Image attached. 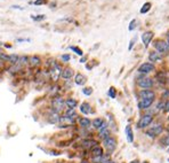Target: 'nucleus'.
I'll use <instances>...</instances> for the list:
<instances>
[{
    "instance_id": "obj_12",
    "label": "nucleus",
    "mask_w": 169,
    "mask_h": 163,
    "mask_svg": "<svg viewBox=\"0 0 169 163\" xmlns=\"http://www.w3.org/2000/svg\"><path fill=\"white\" fill-rule=\"evenodd\" d=\"M77 124L82 130H88L92 126V120L88 117H78L77 118Z\"/></svg>"
},
{
    "instance_id": "obj_19",
    "label": "nucleus",
    "mask_w": 169,
    "mask_h": 163,
    "mask_svg": "<svg viewBox=\"0 0 169 163\" xmlns=\"http://www.w3.org/2000/svg\"><path fill=\"white\" fill-rule=\"evenodd\" d=\"M105 122V120L104 118H102V117H95L94 120L92 121V126L95 129V130H99L101 129V126L103 125V123Z\"/></svg>"
},
{
    "instance_id": "obj_24",
    "label": "nucleus",
    "mask_w": 169,
    "mask_h": 163,
    "mask_svg": "<svg viewBox=\"0 0 169 163\" xmlns=\"http://www.w3.org/2000/svg\"><path fill=\"white\" fill-rule=\"evenodd\" d=\"M111 136V130H110V126H109L108 129H104L102 131H98V138L101 139V140H104V139H106L108 137Z\"/></svg>"
},
{
    "instance_id": "obj_14",
    "label": "nucleus",
    "mask_w": 169,
    "mask_h": 163,
    "mask_svg": "<svg viewBox=\"0 0 169 163\" xmlns=\"http://www.w3.org/2000/svg\"><path fill=\"white\" fill-rule=\"evenodd\" d=\"M79 110H80V113H81L82 115H85V116L89 115V114H92V105H90L89 102H87V101H85V102L80 104V106H79Z\"/></svg>"
},
{
    "instance_id": "obj_28",
    "label": "nucleus",
    "mask_w": 169,
    "mask_h": 163,
    "mask_svg": "<svg viewBox=\"0 0 169 163\" xmlns=\"http://www.w3.org/2000/svg\"><path fill=\"white\" fill-rule=\"evenodd\" d=\"M70 49H71V51H73V52L76 53L77 55H79V56H82V55H83L82 49H81V48H79L78 46H70Z\"/></svg>"
},
{
    "instance_id": "obj_15",
    "label": "nucleus",
    "mask_w": 169,
    "mask_h": 163,
    "mask_svg": "<svg viewBox=\"0 0 169 163\" xmlns=\"http://www.w3.org/2000/svg\"><path fill=\"white\" fill-rule=\"evenodd\" d=\"M89 152H90V156L92 158H98V156H102L103 154H104V148L102 146H99V145H96Z\"/></svg>"
},
{
    "instance_id": "obj_43",
    "label": "nucleus",
    "mask_w": 169,
    "mask_h": 163,
    "mask_svg": "<svg viewBox=\"0 0 169 163\" xmlns=\"http://www.w3.org/2000/svg\"><path fill=\"white\" fill-rule=\"evenodd\" d=\"M164 102H160L159 105H158V109H164Z\"/></svg>"
},
{
    "instance_id": "obj_31",
    "label": "nucleus",
    "mask_w": 169,
    "mask_h": 163,
    "mask_svg": "<svg viewBox=\"0 0 169 163\" xmlns=\"http://www.w3.org/2000/svg\"><path fill=\"white\" fill-rule=\"evenodd\" d=\"M109 97L111 98V99H114L115 97H117V91H115V89L114 87H110V90H109L108 92Z\"/></svg>"
},
{
    "instance_id": "obj_4",
    "label": "nucleus",
    "mask_w": 169,
    "mask_h": 163,
    "mask_svg": "<svg viewBox=\"0 0 169 163\" xmlns=\"http://www.w3.org/2000/svg\"><path fill=\"white\" fill-rule=\"evenodd\" d=\"M152 122H153V115L152 114H144V115L141 116L136 126L138 129H146L148 126L151 125Z\"/></svg>"
},
{
    "instance_id": "obj_6",
    "label": "nucleus",
    "mask_w": 169,
    "mask_h": 163,
    "mask_svg": "<svg viewBox=\"0 0 169 163\" xmlns=\"http://www.w3.org/2000/svg\"><path fill=\"white\" fill-rule=\"evenodd\" d=\"M164 126L161 125V124H157V125L154 126H151L149 130H146L145 131V134L150 138H157L159 137L160 134H162V132H164Z\"/></svg>"
},
{
    "instance_id": "obj_51",
    "label": "nucleus",
    "mask_w": 169,
    "mask_h": 163,
    "mask_svg": "<svg viewBox=\"0 0 169 163\" xmlns=\"http://www.w3.org/2000/svg\"><path fill=\"white\" fill-rule=\"evenodd\" d=\"M168 121H169V116H168Z\"/></svg>"
},
{
    "instance_id": "obj_18",
    "label": "nucleus",
    "mask_w": 169,
    "mask_h": 163,
    "mask_svg": "<svg viewBox=\"0 0 169 163\" xmlns=\"http://www.w3.org/2000/svg\"><path fill=\"white\" fill-rule=\"evenodd\" d=\"M152 38H153V32L152 31H146L142 35V42H143L145 47H149V45H150V42H151V40H152Z\"/></svg>"
},
{
    "instance_id": "obj_33",
    "label": "nucleus",
    "mask_w": 169,
    "mask_h": 163,
    "mask_svg": "<svg viewBox=\"0 0 169 163\" xmlns=\"http://www.w3.org/2000/svg\"><path fill=\"white\" fill-rule=\"evenodd\" d=\"M0 61L7 62V61H8V54L5 52H0Z\"/></svg>"
},
{
    "instance_id": "obj_16",
    "label": "nucleus",
    "mask_w": 169,
    "mask_h": 163,
    "mask_svg": "<svg viewBox=\"0 0 169 163\" xmlns=\"http://www.w3.org/2000/svg\"><path fill=\"white\" fill-rule=\"evenodd\" d=\"M139 97H141V99H152V100H154L155 93L152 90H143V91L139 92Z\"/></svg>"
},
{
    "instance_id": "obj_30",
    "label": "nucleus",
    "mask_w": 169,
    "mask_h": 163,
    "mask_svg": "<svg viewBox=\"0 0 169 163\" xmlns=\"http://www.w3.org/2000/svg\"><path fill=\"white\" fill-rule=\"evenodd\" d=\"M31 17H32V20H33V21H37V22L46 20V15H44V14H41V15H37V16L36 15H32Z\"/></svg>"
},
{
    "instance_id": "obj_3",
    "label": "nucleus",
    "mask_w": 169,
    "mask_h": 163,
    "mask_svg": "<svg viewBox=\"0 0 169 163\" xmlns=\"http://www.w3.org/2000/svg\"><path fill=\"white\" fill-rule=\"evenodd\" d=\"M102 145H103L102 147L106 151L108 154H112V153L117 149V145H118V142H117L115 137H113L112 134H111V136L108 137L106 139L102 140Z\"/></svg>"
},
{
    "instance_id": "obj_8",
    "label": "nucleus",
    "mask_w": 169,
    "mask_h": 163,
    "mask_svg": "<svg viewBox=\"0 0 169 163\" xmlns=\"http://www.w3.org/2000/svg\"><path fill=\"white\" fill-rule=\"evenodd\" d=\"M153 47L160 54H166V53L169 52V45L164 40H155L153 42Z\"/></svg>"
},
{
    "instance_id": "obj_42",
    "label": "nucleus",
    "mask_w": 169,
    "mask_h": 163,
    "mask_svg": "<svg viewBox=\"0 0 169 163\" xmlns=\"http://www.w3.org/2000/svg\"><path fill=\"white\" fill-rule=\"evenodd\" d=\"M6 66H5V62H2V61H0V71L1 70H5Z\"/></svg>"
},
{
    "instance_id": "obj_27",
    "label": "nucleus",
    "mask_w": 169,
    "mask_h": 163,
    "mask_svg": "<svg viewBox=\"0 0 169 163\" xmlns=\"http://www.w3.org/2000/svg\"><path fill=\"white\" fill-rule=\"evenodd\" d=\"M63 114L69 116V117H74V118H78V117H79L77 114V111H76V109H71V108H67Z\"/></svg>"
},
{
    "instance_id": "obj_7",
    "label": "nucleus",
    "mask_w": 169,
    "mask_h": 163,
    "mask_svg": "<svg viewBox=\"0 0 169 163\" xmlns=\"http://www.w3.org/2000/svg\"><path fill=\"white\" fill-rule=\"evenodd\" d=\"M136 83H137V85H138L141 89H144V90H149L153 86V80L151 78H149V77H146V76H142V77L137 78Z\"/></svg>"
},
{
    "instance_id": "obj_35",
    "label": "nucleus",
    "mask_w": 169,
    "mask_h": 163,
    "mask_svg": "<svg viewBox=\"0 0 169 163\" xmlns=\"http://www.w3.org/2000/svg\"><path fill=\"white\" fill-rule=\"evenodd\" d=\"M47 2H48V0H36L33 4L36 6H41V5H46Z\"/></svg>"
},
{
    "instance_id": "obj_50",
    "label": "nucleus",
    "mask_w": 169,
    "mask_h": 163,
    "mask_svg": "<svg viewBox=\"0 0 169 163\" xmlns=\"http://www.w3.org/2000/svg\"><path fill=\"white\" fill-rule=\"evenodd\" d=\"M142 163H149V162H148V161H144V162H142Z\"/></svg>"
},
{
    "instance_id": "obj_49",
    "label": "nucleus",
    "mask_w": 169,
    "mask_h": 163,
    "mask_svg": "<svg viewBox=\"0 0 169 163\" xmlns=\"http://www.w3.org/2000/svg\"><path fill=\"white\" fill-rule=\"evenodd\" d=\"M2 45H4V42H0V46H2Z\"/></svg>"
},
{
    "instance_id": "obj_17",
    "label": "nucleus",
    "mask_w": 169,
    "mask_h": 163,
    "mask_svg": "<svg viewBox=\"0 0 169 163\" xmlns=\"http://www.w3.org/2000/svg\"><path fill=\"white\" fill-rule=\"evenodd\" d=\"M153 101L152 99H141V100L138 101V108L141 109V110H144V109H148V108H150L151 106H152V104H153Z\"/></svg>"
},
{
    "instance_id": "obj_32",
    "label": "nucleus",
    "mask_w": 169,
    "mask_h": 163,
    "mask_svg": "<svg viewBox=\"0 0 169 163\" xmlns=\"http://www.w3.org/2000/svg\"><path fill=\"white\" fill-rule=\"evenodd\" d=\"M82 93L85 95H87V97H89V95L93 94V89L92 87H83L82 89Z\"/></svg>"
},
{
    "instance_id": "obj_39",
    "label": "nucleus",
    "mask_w": 169,
    "mask_h": 163,
    "mask_svg": "<svg viewBox=\"0 0 169 163\" xmlns=\"http://www.w3.org/2000/svg\"><path fill=\"white\" fill-rule=\"evenodd\" d=\"M16 42H30V39H28V38H20V39H16Z\"/></svg>"
},
{
    "instance_id": "obj_47",
    "label": "nucleus",
    "mask_w": 169,
    "mask_h": 163,
    "mask_svg": "<svg viewBox=\"0 0 169 163\" xmlns=\"http://www.w3.org/2000/svg\"><path fill=\"white\" fill-rule=\"evenodd\" d=\"M167 44L169 45V32L167 33Z\"/></svg>"
},
{
    "instance_id": "obj_38",
    "label": "nucleus",
    "mask_w": 169,
    "mask_h": 163,
    "mask_svg": "<svg viewBox=\"0 0 169 163\" xmlns=\"http://www.w3.org/2000/svg\"><path fill=\"white\" fill-rule=\"evenodd\" d=\"M164 111H166V113H169V100L164 104Z\"/></svg>"
},
{
    "instance_id": "obj_20",
    "label": "nucleus",
    "mask_w": 169,
    "mask_h": 163,
    "mask_svg": "<svg viewBox=\"0 0 169 163\" xmlns=\"http://www.w3.org/2000/svg\"><path fill=\"white\" fill-rule=\"evenodd\" d=\"M86 82H87V78H86V76L82 74H77L74 76V83L79 86H82V85L86 84Z\"/></svg>"
},
{
    "instance_id": "obj_37",
    "label": "nucleus",
    "mask_w": 169,
    "mask_h": 163,
    "mask_svg": "<svg viewBox=\"0 0 169 163\" xmlns=\"http://www.w3.org/2000/svg\"><path fill=\"white\" fill-rule=\"evenodd\" d=\"M161 142L164 144V146H168V147H169V134H168V136H166V137L162 138V140H161Z\"/></svg>"
},
{
    "instance_id": "obj_41",
    "label": "nucleus",
    "mask_w": 169,
    "mask_h": 163,
    "mask_svg": "<svg viewBox=\"0 0 169 163\" xmlns=\"http://www.w3.org/2000/svg\"><path fill=\"white\" fill-rule=\"evenodd\" d=\"M135 42H136V38H134L133 40H132V42H130V45H129V47H128V49H129V51H130V49H132V48H133V46H134V45H135Z\"/></svg>"
},
{
    "instance_id": "obj_2",
    "label": "nucleus",
    "mask_w": 169,
    "mask_h": 163,
    "mask_svg": "<svg viewBox=\"0 0 169 163\" xmlns=\"http://www.w3.org/2000/svg\"><path fill=\"white\" fill-rule=\"evenodd\" d=\"M50 108L51 110L56 111L58 114H63L65 109H67V106H65V99L61 97V95H57V97H54L51 98L50 100Z\"/></svg>"
},
{
    "instance_id": "obj_44",
    "label": "nucleus",
    "mask_w": 169,
    "mask_h": 163,
    "mask_svg": "<svg viewBox=\"0 0 169 163\" xmlns=\"http://www.w3.org/2000/svg\"><path fill=\"white\" fill-rule=\"evenodd\" d=\"M86 60H87V58H86V56H82V58L80 59V62L85 63V62H86Z\"/></svg>"
},
{
    "instance_id": "obj_11",
    "label": "nucleus",
    "mask_w": 169,
    "mask_h": 163,
    "mask_svg": "<svg viewBox=\"0 0 169 163\" xmlns=\"http://www.w3.org/2000/svg\"><path fill=\"white\" fill-rule=\"evenodd\" d=\"M41 64H42V60L39 55H31L29 56V67L32 69L39 68Z\"/></svg>"
},
{
    "instance_id": "obj_25",
    "label": "nucleus",
    "mask_w": 169,
    "mask_h": 163,
    "mask_svg": "<svg viewBox=\"0 0 169 163\" xmlns=\"http://www.w3.org/2000/svg\"><path fill=\"white\" fill-rule=\"evenodd\" d=\"M18 60H20V55L18 54H9L7 62L9 63L10 66H15V64L18 63Z\"/></svg>"
},
{
    "instance_id": "obj_23",
    "label": "nucleus",
    "mask_w": 169,
    "mask_h": 163,
    "mask_svg": "<svg viewBox=\"0 0 169 163\" xmlns=\"http://www.w3.org/2000/svg\"><path fill=\"white\" fill-rule=\"evenodd\" d=\"M125 132H126V137H127V141L128 142H134V132H133V129H132V126L130 125H127L126 126V129H125Z\"/></svg>"
},
{
    "instance_id": "obj_45",
    "label": "nucleus",
    "mask_w": 169,
    "mask_h": 163,
    "mask_svg": "<svg viewBox=\"0 0 169 163\" xmlns=\"http://www.w3.org/2000/svg\"><path fill=\"white\" fill-rule=\"evenodd\" d=\"M79 163H92V162H89V161H87V160H82V161H80Z\"/></svg>"
},
{
    "instance_id": "obj_26",
    "label": "nucleus",
    "mask_w": 169,
    "mask_h": 163,
    "mask_svg": "<svg viewBox=\"0 0 169 163\" xmlns=\"http://www.w3.org/2000/svg\"><path fill=\"white\" fill-rule=\"evenodd\" d=\"M18 64L23 68L28 67L29 66V56L28 55H21L20 60H18Z\"/></svg>"
},
{
    "instance_id": "obj_34",
    "label": "nucleus",
    "mask_w": 169,
    "mask_h": 163,
    "mask_svg": "<svg viewBox=\"0 0 169 163\" xmlns=\"http://www.w3.org/2000/svg\"><path fill=\"white\" fill-rule=\"evenodd\" d=\"M136 23H137L136 20H133V21L130 22V24H129V26H128L129 31H133V30H135V28H136Z\"/></svg>"
},
{
    "instance_id": "obj_40",
    "label": "nucleus",
    "mask_w": 169,
    "mask_h": 163,
    "mask_svg": "<svg viewBox=\"0 0 169 163\" xmlns=\"http://www.w3.org/2000/svg\"><path fill=\"white\" fill-rule=\"evenodd\" d=\"M162 97L164 98H166V99H169V90H166L164 92V94H162Z\"/></svg>"
},
{
    "instance_id": "obj_36",
    "label": "nucleus",
    "mask_w": 169,
    "mask_h": 163,
    "mask_svg": "<svg viewBox=\"0 0 169 163\" xmlns=\"http://www.w3.org/2000/svg\"><path fill=\"white\" fill-rule=\"evenodd\" d=\"M61 59H62V61L63 62H69L70 61V59H71V56L69 55V54H63L61 56Z\"/></svg>"
},
{
    "instance_id": "obj_5",
    "label": "nucleus",
    "mask_w": 169,
    "mask_h": 163,
    "mask_svg": "<svg viewBox=\"0 0 169 163\" xmlns=\"http://www.w3.org/2000/svg\"><path fill=\"white\" fill-rule=\"evenodd\" d=\"M60 117H61V114L51 110L49 108V110L46 115V122L48 124H51V125H58L60 124Z\"/></svg>"
},
{
    "instance_id": "obj_1",
    "label": "nucleus",
    "mask_w": 169,
    "mask_h": 163,
    "mask_svg": "<svg viewBox=\"0 0 169 163\" xmlns=\"http://www.w3.org/2000/svg\"><path fill=\"white\" fill-rule=\"evenodd\" d=\"M47 67H48V74H49V79L54 84H56L58 82V79L61 78V71L62 67L57 63L56 60L50 59L48 63H47Z\"/></svg>"
},
{
    "instance_id": "obj_10",
    "label": "nucleus",
    "mask_w": 169,
    "mask_h": 163,
    "mask_svg": "<svg viewBox=\"0 0 169 163\" xmlns=\"http://www.w3.org/2000/svg\"><path fill=\"white\" fill-rule=\"evenodd\" d=\"M98 145V141L93 139V138H86V139H82L81 142H80V146H81L83 149H87V151H90L94 146Z\"/></svg>"
},
{
    "instance_id": "obj_52",
    "label": "nucleus",
    "mask_w": 169,
    "mask_h": 163,
    "mask_svg": "<svg viewBox=\"0 0 169 163\" xmlns=\"http://www.w3.org/2000/svg\"><path fill=\"white\" fill-rule=\"evenodd\" d=\"M168 152H169V147H168Z\"/></svg>"
},
{
    "instance_id": "obj_48",
    "label": "nucleus",
    "mask_w": 169,
    "mask_h": 163,
    "mask_svg": "<svg viewBox=\"0 0 169 163\" xmlns=\"http://www.w3.org/2000/svg\"><path fill=\"white\" fill-rule=\"evenodd\" d=\"M130 163H139V162H138V160H135V161H133V162H130Z\"/></svg>"
},
{
    "instance_id": "obj_21",
    "label": "nucleus",
    "mask_w": 169,
    "mask_h": 163,
    "mask_svg": "<svg viewBox=\"0 0 169 163\" xmlns=\"http://www.w3.org/2000/svg\"><path fill=\"white\" fill-rule=\"evenodd\" d=\"M161 59H162L161 54H160V53H158L157 51H152V52H150L149 60H150V62H151V63L157 62V61H160Z\"/></svg>"
},
{
    "instance_id": "obj_46",
    "label": "nucleus",
    "mask_w": 169,
    "mask_h": 163,
    "mask_svg": "<svg viewBox=\"0 0 169 163\" xmlns=\"http://www.w3.org/2000/svg\"><path fill=\"white\" fill-rule=\"evenodd\" d=\"M104 163H117V162L113 161V160H109V161H106V162H104Z\"/></svg>"
},
{
    "instance_id": "obj_29",
    "label": "nucleus",
    "mask_w": 169,
    "mask_h": 163,
    "mask_svg": "<svg viewBox=\"0 0 169 163\" xmlns=\"http://www.w3.org/2000/svg\"><path fill=\"white\" fill-rule=\"evenodd\" d=\"M150 8H151V4L150 2H145L143 5V7L141 8V13L142 14H145V13H148L150 11Z\"/></svg>"
},
{
    "instance_id": "obj_22",
    "label": "nucleus",
    "mask_w": 169,
    "mask_h": 163,
    "mask_svg": "<svg viewBox=\"0 0 169 163\" xmlns=\"http://www.w3.org/2000/svg\"><path fill=\"white\" fill-rule=\"evenodd\" d=\"M65 106H67V108L76 109L78 107L77 99H74V98H67V99H65Z\"/></svg>"
},
{
    "instance_id": "obj_9",
    "label": "nucleus",
    "mask_w": 169,
    "mask_h": 163,
    "mask_svg": "<svg viewBox=\"0 0 169 163\" xmlns=\"http://www.w3.org/2000/svg\"><path fill=\"white\" fill-rule=\"evenodd\" d=\"M154 69H155V67H154L153 63L145 62V63H143V64L139 66V68L137 71H138L141 75H148V74H150V73H152Z\"/></svg>"
},
{
    "instance_id": "obj_13",
    "label": "nucleus",
    "mask_w": 169,
    "mask_h": 163,
    "mask_svg": "<svg viewBox=\"0 0 169 163\" xmlns=\"http://www.w3.org/2000/svg\"><path fill=\"white\" fill-rule=\"evenodd\" d=\"M73 75H74V71H73V69L71 67H64V68H62V71H61V78L64 79V80H70V79L73 77Z\"/></svg>"
}]
</instances>
